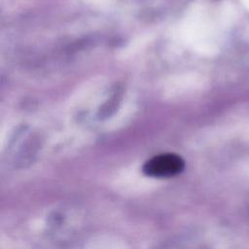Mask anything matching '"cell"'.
<instances>
[{"label": "cell", "mask_w": 249, "mask_h": 249, "mask_svg": "<svg viewBox=\"0 0 249 249\" xmlns=\"http://www.w3.org/2000/svg\"><path fill=\"white\" fill-rule=\"evenodd\" d=\"M184 160L176 154L164 153L148 160L142 167V172L149 177L168 178L183 171Z\"/></svg>", "instance_id": "cell-1"}]
</instances>
